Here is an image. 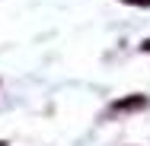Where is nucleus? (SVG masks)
<instances>
[{"mask_svg":"<svg viewBox=\"0 0 150 146\" xmlns=\"http://www.w3.org/2000/svg\"><path fill=\"white\" fill-rule=\"evenodd\" d=\"M125 3H147V6H150V0H125Z\"/></svg>","mask_w":150,"mask_h":146,"instance_id":"nucleus-1","label":"nucleus"},{"mask_svg":"<svg viewBox=\"0 0 150 146\" xmlns=\"http://www.w3.org/2000/svg\"><path fill=\"white\" fill-rule=\"evenodd\" d=\"M144 48H147V51H150V41H147V45H144Z\"/></svg>","mask_w":150,"mask_h":146,"instance_id":"nucleus-2","label":"nucleus"},{"mask_svg":"<svg viewBox=\"0 0 150 146\" xmlns=\"http://www.w3.org/2000/svg\"><path fill=\"white\" fill-rule=\"evenodd\" d=\"M0 146H3V143H0Z\"/></svg>","mask_w":150,"mask_h":146,"instance_id":"nucleus-3","label":"nucleus"}]
</instances>
